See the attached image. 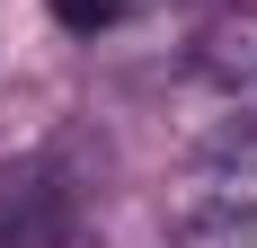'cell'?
I'll return each instance as SVG.
<instances>
[{
    "label": "cell",
    "instance_id": "cell-2",
    "mask_svg": "<svg viewBox=\"0 0 257 248\" xmlns=\"http://www.w3.org/2000/svg\"><path fill=\"white\" fill-rule=\"evenodd\" d=\"M195 62H204L213 80H257V9H231V18H213Z\"/></svg>",
    "mask_w": 257,
    "mask_h": 248
},
{
    "label": "cell",
    "instance_id": "cell-3",
    "mask_svg": "<svg viewBox=\"0 0 257 248\" xmlns=\"http://www.w3.org/2000/svg\"><path fill=\"white\" fill-rule=\"evenodd\" d=\"M45 9L71 27V36H98V27H115V9H124V0H45Z\"/></svg>",
    "mask_w": 257,
    "mask_h": 248
},
{
    "label": "cell",
    "instance_id": "cell-1",
    "mask_svg": "<svg viewBox=\"0 0 257 248\" xmlns=\"http://www.w3.org/2000/svg\"><path fill=\"white\" fill-rule=\"evenodd\" d=\"M169 239L178 248H257V142L204 160L169 195Z\"/></svg>",
    "mask_w": 257,
    "mask_h": 248
}]
</instances>
